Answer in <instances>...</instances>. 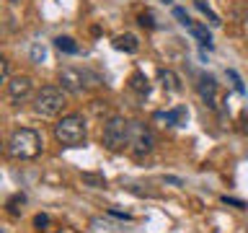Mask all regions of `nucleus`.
<instances>
[{
    "label": "nucleus",
    "mask_w": 248,
    "mask_h": 233,
    "mask_svg": "<svg viewBox=\"0 0 248 233\" xmlns=\"http://www.w3.org/2000/svg\"><path fill=\"white\" fill-rule=\"evenodd\" d=\"M42 135L36 130H29V127H21L16 130L11 140H8V155L11 158H18V161H31L42 153Z\"/></svg>",
    "instance_id": "1"
},
{
    "label": "nucleus",
    "mask_w": 248,
    "mask_h": 233,
    "mask_svg": "<svg viewBox=\"0 0 248 233\" xmlns=\"http://www.w3.org/2000/svg\"><path fill=\"white\" fill-rule=\"evenodd\" d=\"M54 137L60 145L67 148H78L85 143V119L80 114H67L54 124Z\"/></svg>",
    "instance_id": "2"
},
{
    "label": "nucleus",
    "mask_w": 248,
    "mask_h": 233,
    "mask_svg": "<svg viewBox=\"0 0 248 233\" xmlns=\"http://www.w3.org/2000/svg\"><path fill=\"white\" fill-rule=\"evenodd\" d=\"M62 106H65V88H60V85H44V88L36 93V101H34L36 114L54 116Z\"/></svg>",
    "instance_id": "3"
},
{
    "label": "nucleus",
    "mask_w": 248,
    "mask_h": 233,
    "mask_svg": "<svg viewBox=\"0 0 248 233\" xmlns=\"http://www.w3.org/2000/svg\"><path fill=\"white\" fill-rule=\"evenodd\" d=\"M104 145L108 150H122L129 145V122L124 116H111L104 124Z\"/></svg>",
    "instance_id": "4"
},
{
    "label": "nucleus",
    "mask_w": 248,
    "mask_h": 233,
    "mask_svg": "<svg viewBox=\"0 0 248 233\" xmlns=\"http://www.w3.org/2000/svg\"><path fill=\"white\" fill-rule=\"evenodd\" d=\"M155 148V135L153 130L142 122H129V150L135 155H147Z\"/></svg>",
    "instance_id": "5"
},
{
    "label": "nucleus",
    "mask_w": 248,
    "mask_h": 233,
    "mask_svg": "<svg viewBox=\"0 0 248 233\" xmlns=\"http://www.w3.org/2000/svg\"><path fill=\"white\" fill-rule=\"evenodd\" d=\"M31 85L34 83H31V78H26V75L11 78V81H8V96H11L16 104H21V101L31 93Z\"/></svg>",
    "instance_id": "6"
},
{
    "label": "nucleus",
    "mask_w": 248,
    "mask_h": 233,
    "mask_svg": "<svg viewBox=\"0 0 248 233\" xmlns=\"http://www.w3.org/2000/svg\"><path fill=\"white\" fill-rule=\"evenodd\" d=\"M83 81H85V75L80 73V70H73V67L60 70V83H62V88L70 91V93L83 91Z\"/></svg>",
    "instance_id": "7"
},
{
    "label": "nucleus",
    "mask_w": 248,
    "mask_h": 233,
    "mask_svg": "<svg viewBox=\"0 0 248 233\" xmlns=\"http://www.w3.org/2000/svg\"><path fill=\"white\" fill-rule=\"evenodd\" d=\"M199 96L207 101L209 106H217V83L212 75H202L199 78Z\"/></svg>",
    "instance_id": "8"
},
{
    "label": "nucleus",
    "mask_w": 248,
    "mask_h": 233,
    "mask_svg": "<svg viewBox=\"0 0 248 233\" xmlns=\"http://www.w3.org/2000/svg\"><path fill=\"white\" fill-rule=\"evenodd\" d=\"M186 109L184 106H176V109H170V112H160V114H155V119H160V122H166L170 124V127H181V124L186 122Z\"/></svg>",
    "instance_id": "9"
},
{
    "label": "nucleus",
    "mask_w": 248,
    "mask_h": 233,
    "mask_svg": "<svg viewBox=\"0 0 248 233\" xmlns=\"http://www.w3.org/2000/svg\"><path fill=\"white\" fill-rule=\"evenodd\" d=\"M114 47H116V50H122V52L135 54V52L140 50V42H137V36H135V34H122V36H116V39H114Z\"/></svg>",
    "instance_id": "10"
},
{
    "label": "nucleus",
    "mask_w": 248,
    "mask_h": 233,
    "mask_svg": "<svg viewBox=\"0 0 248 233\" xmlns=\"http://www.w3.org/2000/svg\"><path fill=\"white\" fill-rule=\"evenodd\" d=\"M186 29H189L191 34L199 39V44H204V47H212V36H209L207 26H202V23H194V21H189V26H186Z\"/></svg>",
    "instance_id": "11"
},
{
    "label": "nucleus",
    "mask_w": 248,
    "mask_h": 233,
    "mask_svg": "<svg viewBox=\"0 0 248 233\" xmlns=\"http://www.w3.org/2000/svg\"><path fill=\"white\" fill-rule=\"evenodd\" d=\"M158 78H160L163 88H168V91H178V88H181V83H178V78H176L173 70H158Z\"/></svg>",
    "instance_id": "12"
},
{
    "label": "nucleus",
    "mask_w": 248,
    "mask_h": 233,
    "mask_svg": "<svg viewBox=\"0 0 248 233\" xmlns=\"http://www.w3.org/2000/svg\"><path fill=\"white\" fill-rule=\"evenodd\" d=\"M54 47H57L60 52H65V54H78V44H75L73 36H57L54 39Z\"/></svg>",
    "instance_id": "13"
},
{
    "label": "nucleus",
    "mask_w": 248,
    "mask_h": 233,
    "mask_svg": "<svg viewBox=\"0 0 248 233\" xmlns=\"http://www.w3.org/2000/svg\"><path fill=\"white\" fill-rule=\"evenodd\" d=\"M129 85H132V88H135L137 93H147V91H150V83H147V78H145L142 73H132Z\"/></svg>",
    "instance_id": "14"
},
{
    "label": "nucleus",
    "mask_w": 248,
    "mask_h": 233,
    "mask_svg": "<svg viewBox=\"0 0 248 233\" xmlns=\"http://www.w3.org/2000/svg\"><path fill=\"white\" fill-rule=\"evenodd\" d=\"M194 3H197V8H199V11H202V13H204L207 18H209V23H212V26H220V23H222V21L217 18L215 13H212V11H209V5L204 3V0H194Z\"/></svg>",
    "instance_id": "15"
},
{
    "label": "nucleus",
    "mask_w": 248,
    "mask_h": 233,
    "mask_svg": "<svg viewBox=\"0 0 248 233\" xmlns=\"http://www.w3.org/2000/svg\"><path fill=\"white\" fill-rule=\"evenodd\" d=\"M83 184H91V186H106V179L98 176V174H83Z\"/></svg>",
    "instance_id": "16"
},
{
    "label": "nucleus",
    "mask_w": 248,
    "mask_h": 233,
    "mask_svg": "<svg viewBox=\"0 0 248 233\" xmlns=\"http://www.w3.org/2000/svg\"><path fill=\"white\" fill-rule=\"evenodd\" d=\"M44 57H46V50H44L42 44H34V47H31V62H42Z\"/></svg>",
    "instance_id": "17"
},
{
    "label": "nucleus",
    "mask_w": 248,
    "mask_h": 233,
    "mask_svg": "<svg viewBox=\"0 0 248 233\" xmlns=\"http://www.w3.org/2000/svg\"><path fill=\"white\" fill-rule=\"evenodd\" d=\"M173 16H176V18H178V23H181V26H189V13H186L184 11V8H173Z\"/></svg>",
    "instance_id": "18"
},
{
    "label": "nucleus",
    "mask_w": 248,
    "mask_h": 233,
    "mask_svg": "<svg viewBox=\"0 0 248 233\" xmlns=\"http://www.w3.org/2000/svg\"><path fill=\"white\" fill-rule=\"evenodd\" d=\"M140 23H142V26H147V29H155L153 13H150V11H147V13H142V16H140Z\"/></svg>",
    "instance_id": "19"
},
{
    "label": "nucleus",
    "mask_w": 248,
    "mask_h": 233,
    "mask_svg": "<svg viewBox=\"0 0 248 233\" xmlns=\"http://www.w3.org/2000/svg\"><path fill=\"white\" fill-rule=\"evenodd\" d=\"M228 75H230L232 85H235V91H238V93H243V83H240V78H238V73H235V70H228Z\"/></svg>",
    "instance_id": "20"
},
{
    "label": "nucleus",
    "mask_w": 248,
    "mask_h": 233,
    "mask_svg": "<svg viewBox=\"0 0 248 233\" xmlns=\"http://www.w3.org/2000/svg\"><path fill=\"white\" fill-rule=\"evenodd\" d=\"M36 225H39V228H42V225H46V223H49V217H46V215H36V220H34Z\"/></svg>",
    "instance_id": "21"
},
{
    "label": "nucleus",
    "mask_w": 248,
    "mask_h": 233,
    "mask_svg": "<svg viewBox=\"0 0 248 233\" xmlns=\"http://www.w3.org/2000/svg\"><path fill=\"white\" fill-rule=\"evenodd\" d=\"M166 3H170V0H166Z\"/></svg>",
    "instance_id": "22"
}]
</instances>
